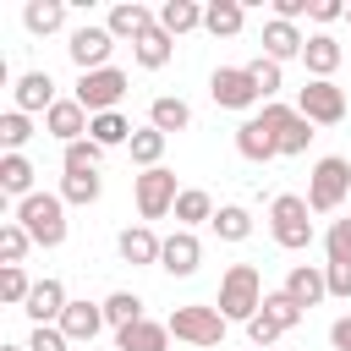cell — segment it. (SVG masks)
I'll list each match as a JSON object with an SVG mask.
<instances>
[{
  "label": "cell",
  "mask_w": 351,
  "mask_h": 351,
  "mask_svg": "<svg viewBox=\"0 0 351 351\" xmlns=\"http://www.w3.org/2000/svg\"><path fill=\"white\" fill-rule=\"evenodd\" d=\"M302 44H307V33L296 27V22H280V16H269L263 22V55L269 60H302Z\"/></svg>",
  "instance_id": "19"
},
{
  "label": "cell",
  "mask_w": 351,
  "mask_h": 351,
  "mask_svg": "<svg viewBox=\"0 0 351 351\" xmlns=\"http://www.w3.org/2000/svg\"><path fill=\"white\" fill-rule=\"evenodd\" d=\"M346 192H351V159L324 154V159L313 165V176H307V208H313V214H335V208L346 203Z\"/></svg>",
  "instance_id": "5"
},
{
  "label": "cell",
  "mask_w": 351,
  "mask_h": 351,
  "mask_svg": "<svg viewBox=\"0 0 351 351\" xmlns=\"http://www.w3.org/2000/svg\"><path fill=\"white\" fill-rule=\"evenodd\" d=\"M170 55H176V38H170L165 27H154V33H143V38L132 44V60H137L143 71H159V66H170Z\"/></svg>",
  "instance_id": "28"
},
{
  "label": "cell",
  "mask_w": 351,
  "mask_h": 351,
  "mask_svg": "<svg viewBox=\"0 0 351 351\" xmlns=\"http://www.w3.org/2000/svg\"><path fill=\"white\" fill-rule=\"evenodd\" d=\"M27 252H33V236H27L16 219H5V225H0V269H16Z\"/></svg>",
  "instance_id": "36"
},
{
  "label": "cell",
  "mask_w": 351,
  "mask_h": 351,
  "mask_svg": "<svg viewBox=\"0 0 351 351\" xmlns=\"http://www.w3.org/2000/svg\"><path fill=\"white\" fill-rule=\"evenodd\" d=\"M214 236H219V241H247V236H252V214H247L241 203H219V214H214Z\"/></svg>",
  "instance_id": "34"
},
{
  "label": "cell",
  "mask_w": 351,
  "mask_h": 351,
  "mask_svg": "<svg viewBox=\"0 0 351 351\" xmlns=\"http://www.w3.org/2000/svg\"><path fill=\"white\" fill-rule=\"evenodd\" d=\"M99 192H104V176H99V170H66V176H60V197H66V208H71V203L88 208V203H99Z\"/></svg>",
  "instance_id": "29"
},
{
  "label": "cell",
  "mask_w": 351,
  "mask_h": 351,
  "mask_svg": "<svg viewBox=\"0 0 351 351\" xmlns=\"http://www.w3.org/2000/svg\"><path fill=\"white\" fill-rule=\"evenodd\" d=\"M115 351H170V324L137 318V324L115 329Z\"/></svg>",
  "instance_id": "21"
},
{
  "label": "cell",
  "mask_w": 351,
  "mask_h": 351,
  "mask_svg": "<svg viewBox=\"0 0 351 351\" xmlns=\"http://www.w3.org/2000/svg\"><path fill=\"white\" fill-rule=\"evenodd\" d=\"M66 307H71L66 285L44 274V280H33V296H27V307H22V313H27V318H33V329H38V324H60V313H66Z\"/></svg>",
  "instance_id": "16"
},
{
  "label": "cell",
  "mask_w": 351,
  "mask_h": 351,
  "mask_svg": "<svg viewBox=\"0 0 351 351\" xmlns=\"http://www.w3.org/2000/svg\"><path fill=\"white\" fill-rule=\"evenodd\" d=\"M274 16H280V22H296V16H313V0H274Z\"/></svg>",
  "instance_id": "46"
},
{
  "label": "cell",
  "mask_w": 351,
  "mask_h": 351,
  "mask_svg": "<svg viewBox=\"0 0 351 351\" xmlns=\"http://www.w3.org/2000/svg\"><path fill=\"white\" fill-rule=\"evenodd\" d=\"M99 165H104V148H99L93 137H82V143L60 148V170H99Z\"/></svg>",
  "instance_id": "40"
},
{
  "label": "cell",
  "mask_w": 351,
  "mask_h": 351,
  "mask_svg": "<svg viewBox=\"0 0 351 351\" xmlns=\"http://www.w3.org/2000/svg\"><path fill=\"white\" fill-rule=\"evenodd\" d=\"M0 192L16 197V203L38 192V186H33V159H27V154H0Z\"/></svg>",
  "instance_id": "26"
},
{
  "label": "cell",
  "mask_w": 351,
  "mask_h": 351,
  "mask_svg": "<svg viewBox=\"0 0 351 351\" xmlns=\"http://www.w3.org/2000/svg\"><path fill=\"white\" fill-rule=\"evenodd\" d=\"M296 110L313 121V126H340L346 121V88L340 82H302L296 88Z\"/></svg>",
  "instance_id": "7"
},
{
  "label": "cell",
  "mask_w": 351,
  "mask_h": 351,
  "mask_svg": "<svg viewBox=\"0 0 351 351\" xmlns=\"http://www.w3.org/2000/svg\"><path fill=\"white\" fill-rule=\"evenodd\" d=\"M115 247H121V258L132 263V269H148V263H159V236L148 230V225H126L121 236H115Z\"/></svg>",
  "instance_id": "23"
},
{
  "label": "cell",
  "mask_w": 351,
  "mask_h": 351,
  "mask_svg": "<svg viewBox=\"0 0 351 351\" xmlns=\"http://www.w3.org/2000/svg\"><path fill=\"white\" fill-rule=\"evenodd\" d=\"M208 93H214L219 110H252V104H263V93H258V82H252L247 66H219L208 77Z\"/></svg>",
  "instance_id": "9"
},
{
  "label": "cell",
  "mask_w": 351,
  "mask_h": 351,
  "mask_svg": "<svg viewBox=\"0 0 351 351\" xmlns=\"http://www.w3.org/2000/svg\"><path fill=\"white\" fill-rule=\"evenodd\" d=\"M143 318V296L137 291H110L104 296V324L110 329H126V324H137Z\"/></svg>",
  "instance_id": "35"
},
{
  "label": "cell",
  "mask_w": 351,
  "mask_h": 351,
  "mask_svg": "<svg viewBox=\"0 0 351 351\" xmlns=\"http://www.w3.org/2000/svg\"><path fill=\"white\" fill-rule=\"evenodd\" d=\"M22 27H27L33 38L60 33V27H66V0H27V5H22Z\"/></svg>",
  "instance_id": "24"
},
{
  "label": "cell",
  "mask_w": 351,
  "mask_h": 351,
  "mask_svg": "<svg viewBox=\"0 0 351 351\" xmlns=\"http://www.w3.org/2000/svg\"><path fill=\"white\" fill-rule=\"evenodd\" d=\"M33 137V115H22V110H5L0 115V143H5V154H22V143Z\"/></svg>",
  "instance_id": "39"
},
{
  "label": "cell",
  "mask_w": 351,
  "mask_h": 351,
  "mask_svg": "<svg viewBox=\"0 0 351 351\" xmlns=\"http://www.w3.org/2000/svg\"><path fill=\"white\" fill-rule=\"evenodd\" d=\"M132 132H137V126H132L121 110H110V115H93V126H88V137H93L99 148H126V143H132Z\"/></svg>",
  "instance_id": "33"
},
{
  "label": "cell",
  "mask_w": 351,
  "mask_h": 351,
  "mask_svg": "<svg viewBox=\"0 0 351 351\" xmlns=\"http://www.w3.org/2000/svg\"><path fill=\"white\" fill-rule=\"evenodd\" d=\"M346 230H351V219H346Z\"/></svg>",
  "instance_id": "51"
},
{
  "label": "cell",
  "mask_w": 351,
  "mask_h": 351,
  "mask_svg": "<svg viewBox=\"0 0 351 351\" xmlns=\"http://www.w3.org/2000/svg\"><path fill=\"white\" fill-rule=\"evenodd\" d=\"M159 27H165L170 38H181V33L203 27V5H197V0H165V5H159Z\"/></svg>",
  "instance_id": "30"
},
{
  "label": "cell",
  "mask_w": 351,
  "mask_h": 351,
  "mask_svg": "<svg viewBox=\"0 0 351 351\" xmlns=\"http://www.w3.org/2000/svg\"><path fill=\"white\" fill-rule=\"evenodd\" d=\"M236 154H241V159H252V165H269V159H280V148H274V132H269L258 115L236 126Z\"/></svg>",
  "instance_id": "22"
},
{
  "label": "cell",
  "mask_w": 351,
  "mask_h": 351,
  "mask_svg": "<svg viewBox=\"0 0 351 351\" xmlns=\"http://www.w3.org/2000/svg\"><path fill=\"white\" fill-rule=\"evenodd\" d=\"M346 22H351V5H346Z\"/></svg>",
  "instance_id": "50"
},
{
  "label": "cell",
  "mask_w": 351,
  "mask_h": 351,
  "mask_svg": "<svg viewBox=\"0 0 351 351\" xmlns=\"http://www.w3.org/2000/svg\"><path fill=\"white\" fill-rule=\"evenodd\" d=\"M258 313H263V318H269V324H274V329H280V335H285V329H296V324H302V307H296V302H291V296H285V291H269V296H263V307H258Z\"/></svg>",
  "instance_id": "37"
},
{
  "label": "cell",
  "mask_w": 351,
  "mask_h": 351,
  "mask_svg": "<svg viewBox=\"0 0 351 351\" xmlns=\"http://www.w3.org/2000/svg\"><path fill=\"white\" fill-rule=\"evenodd\" d=\"M247 340H252V346H274V340H280V329H274V324H269V318L258 313V318L247 324Z\"/></svg>",
  "instance_id": "45"
},
{
  "label": "cell",
  "mask_w": 351,
  "mask_h": 351,
  "mask_svg": "<svg viewBox=\"0 0 351 351\" xmlns=\"http://www.w3.org/2000/svg\"><path fill=\"white\" fill-rule=\"evenodd\" d=\"M99 329H104V302H88V296H71V307L60 313V335L71 340V346H93L99 340Z\"/></svg>",
  "instance_id": "13"
},
{
  "label": "cell",
  "mask_w": 351,
  "mask_h": 351,
  "mask_svg": "<svg viewBox=\"0 0 351 351\" xmlns=\"http://www.w3.org/2000/svg\"><path fill=\"white\" fill-rule=\"evenodd\" d=\"M263 296H269V291H263V274H258L252 263H230L225 280H219V302H214V307H219L230 324H252L258 307H263Z\"/></svg>",
  "instance_id": "1"
},
{
  "label": "cell",
  "mask_w": 351,
  "mask_h": 351,
  "mask_svg": "<svg viewBox=\"0 0 351 351\" xmlns=\"http://www.w3.org/2000/svg\"><path fill=\"white\" fill-rule=\"evenodd\" d=\"M16 225L33 236V247H60L66 241V197L60 192H33L16 203Z\"/></svg>",
  "instance_id": "2"
},
{
  "label": "cell",
  "mask_w": 351,
  "mask_h": 351,
  "mask_svg": "<svg viewBox=\"0 0 351 351\" xmlns=\"http://www.w3.org/2000/svg\"><path fill=\"white\" fill-rule=\"evenodd\" d=\"M0 351H27V346H0Z\"/></svg>",
  "instance_id": "49"
},
{
  "label": "cell",
  "mask_w": 351,
  "mask_h": 351,
  "mask_svg": "<svg viewBox=\"0 0 351 351\" xmlns=\"http://www.w3.org/2000/svg\"><path fill=\"white\" fill-rule=\"evenodd\" d=\"M115 38H143V33H154L159 27V11H148V5H137V0H121V5H110V22H104Z\"/></svg>",
  "instance_id": "18"
},
{
  "label": "cell",
  "mask_w": 351,
  "mask_h": 351,
  "mask_svg": "<svg viewBox=\"0 0 351 351\" xmlns=\"http://www.w3.org/2000/svg\"><path fill=\"white\" fill-rule=\"evenodd\" d=\"M203 27H208L214 38H236V33L247 27V5H241V0H208V5H203Z\"/></svg>",
  "instance_id": "25"
},
{
  "label": "cell",
  "mask_w": 351,
  "mask_h": 351,
  "mask_svg": "<svg viewBox=\"0 0 351 351\" xmlns=\"http://www.w3.org/2000/svg\"><path fill=\"white\" fill-rule=\"evenodd\" d=\"M27 296H33L27 269H22V263H16V269H0V302H5V307H27Z\"/></svg>",
  "instance_id": "41"
},
{
  "label": "cell",
  "mask_w": 351,
  "mask_h": 351,
  "mask_svg": "<svg viewBox=\"0 0 351 351\" xmlns=\"http://www.w3.org/2000/svg\"><path fill=\"white\" fill-rule=\"evenodd\" d=\"M176 197H181V186H176V170H143L137 176V214L143 219H165V214H176Z\"/></svg>",
  "instance_id": "10"
},
{
  "label": "cell",
  "mask_w": 351,
  "mask_h": 351,
  "mask_svg": "<svg viewBox=\"0 0 351 351\" xmlns=\"http://www.w3.org/2000/svg\"><path fill=\"white\" fill-rule=\"evenodd\" d=\"M55 104H60V99H55L49 71H22V77H16V110H22V115H38V110L49 115Z\"/></svg>",
  "instance_id": "20"
},
{
  "label": "cell",
  "mask_w": 351,
  "mask_h": 351,
  "mask_svg": "<svg viewBox=\"0 0 351 351\" xmlns=\"http://www.w3.org/2000/svg\"><path fill=\"white\" fill-rule=\"evenodd\" d=\"M340 60H346V49H340L329 33H307V44H302V66H307L313 82H335Z\"/></svg>",
  "instance_id": "15"
},
{
  "label": "cell",
  "mask_w": 351,
  "mask_h": 351,
  "mask_svg": "<svg viewBox=\"0 0 351 351\" xmlns=\"http://www.w3.org/2000/svg\"><path fill=\"white\" fill-rule=\"evenodd\" d=\"M71 340L60 335V324H38L33 335H27V351H66Z\"/></svg>",
  "instance_id": "43"
},
{
  "label": "cell",
  "mask_w": 351,
  "mask_h": 351,
  "mask_svg": "<svg viewBox=\"0 0 351 351\" xmlns=\"http://www.w3.org/2000/svg\"><path fill=\"white\" fill-rule=\"evenodd\" d=\"M269 236L285 247V252H307L313 247V208H307V197H296V192H280L274 203H269Z\"/></svg>",
  "instance_id": "3"
},
{
  "label": "cell",
  "mask_w": 351,
  "mask_h": 351,
  "mask_svg": "<svg viewBox=\"0 0 351 351\" xmlns=\"http://www.w3.org/2000/svg\"><path fill=\"white\" fill-rule=\"evenodd\" d=\"M165 132L159 126H137L132 132V143H126V154H132V165H143V170H159V159H165Z\"/></svg>",
  "instance_id": "31"
},
{
  "label": "cell",
  "mask_w": 351,
  "mask_h": 351,
  "mask_svg": "<svg viewBox=\"0 0 351 351\" xmlns=\"http://www.w3.org/2000/svg\"><path fill=\"white\" fill-rule=\"evenodd\" d=\"M324 280H329V296H351V263H324Z\"/></svg>",
  "instance_id": "44"
},
{
  "label": "cell",
  "mask_w": 351,
  "mask_h": 351,
  "mask_svg": "<svg viewBox=\"0 0 351 351\" xmlns=\"http://www.w3.org/2000/svg\"><path fill=\"white\" fill-rule=\"evenodd\" d=\"M280 291L307 313V307H318V302L329 296V280H324V269H318V263H296V269L285 274V285H280Z\"/></svg>",
  "instance_id": "17"
},
{
  "label": "cell",
  "mask_w": 351,
  "mask_h": 351,
  "mask_svg": "<svg viewBox=\"0 0 351 351\" xmlns=\"http://www.w3.org/2000/svg\"><path fill=\"white\" fill-rule=\"evenodd\" d=\"M324 252H329V263H351V230H346V219H335V225H329Z\"/></svg>",
  "instance_id": "42"
},
{
  "label": "cell",
  "mask_w": 351,
  "mask_h": 351,
  "mask_svg": "<svg viewBox=\"0 0 351 351\" xmlns=\"http://www.w3.org/2000/svg\"><path fill=\"white\" fill-rule=\"evenodd\" d=\"M247 71H252V82H258V93H263V104H274V93L285 88V77H280V60H269V55H258V60H247Z\"/></svg>",
  "instance_id": "38"
},
{
  "label": "cell",
  "mask_w": 351,
  "mask_h": 351,
  "mask_svg": "<svg viewBox=\"0 0 351 351\" xmlns=\"http://www.w3.org/2000/svg\"><path fill=\"white\" fill-rule=\"evenodd\" d=\"M214 214H219V208H214V197H208L203 186H181V197H176V219H181V230H192V225H203V219L214 225Z\"/></svg>",
  "instance_id": "32"
},
{
  "label": "cell",
  "mask_w": 351,
  "mask_h": 351,
  "mask_svg": "<svg viewBox=\"0 0 351 351\" xmlns=\"http://www.w3.org/2000/svg\"><path fill=\"white\" fill-rule=\"evenodd\" d=\"M165 324H170V335H176V340H186V346H203V351H208V346H225V324H230V318H225L219 307H208V302H186V307H176Z\"/></svg>",
  "instance_id": "4"
},
{
  "label": "cell",
  "mask_w": 351,
  "mask_h": 351,
  "mask_svg": "<svg viewBox=\"0 0 351 351\" xmlns=\"http://www.w3.org/2000/svg\"><path fill=\"white\" fill-rule=\"evenodd\" d=\"M110 49H115V33L99 27V22H82V27L71 33V44H66V55H71L77 71H104V66H110Z\"/></svg>",
  "instance_id": "11"
},
{
  "label": "cell",
  "mask_w": 351,
  "mask_h": 351,
  "mask_svg": "<svg viewBox=\"0 0 351 351\" xmlns=\"http://www.w3.org/2000/svg\"><path fill=\"white\" fill-rule=\"evenodd\" d=\"M88 126H93V115H88V110H82L77 99H60V104H55V110L44 115V132H49V137H55L60 148L82 143V137H88Z\"/></svg>",
  "instance_id": "14"
},
{
  "label": "cell",
  "mask_w": 351,
  "mask_h": 351,
  "mask_svg": "<svg viewBox=\"0 0 351 351\" xmlns=\"http://www.w3.org/2000/svg\"><path fill=\"white\" fill-rule=\"evenodd\" d=\"M197 263H203V241H197L192 230H176V236H165V247H159V269H165L170 280H186V274H197Z\"/></svg>",
  "instance_id": "12"
},
{
  "label": "cell",
  "mask_w": 351,
  "mask_h": 351,
  "mask_svg": "<svg viewBox=\"0 0 351 351\" xmlns=\"http://www.w3.org/2000/svg\"><path fill=\"white\" fill-rule=\"evenodd\" d=\"M148 126H159L165 137H170V132H186V126H192V104L176 99V93H159V99L148 104Z\"/></svg>",
  "instance_id": "27"
},
{
  "label": "cell",
  "mask_w": 351,
  "mask_h": 351,
  "mask_svg": "<svg viewBox=\"0 0 351 351\" xmlns=\"http://www.w3.org/2000/svg\"><path fill=\"white\" fill-rule=\"evenodd\" d=\"M340 16H346V5H340V0H313V22H324V27H329V22H340Z\"/></svg>",
  "instance_id": "47"
},
{
  "label": "cell",
  "mask_w": 351,
  "mask_h": 351,
  "mask_svg": "<svg viewBox=\"0 0 351 351\" xmlns=\"http://www.w3.org/2000/svg\"><path fill=\"white\" fill-rule=\"evenodd\" d=\"M71 99H77L88 115H110V110L126 99V71H121V66H104V71H82Z\"/></svg>",
  "instance_id": "6"
},
{
  "label": "cell",
  "mask_w": 351,
  "mask_h": 351,
  "mask_svg": "<svg viewBox=\"0 0 351 351\" xmlns=\"http://www.w3.org/2000/svg\"><path fill=\"white\" fill-rule=\"evenodd\" d=\"M269 132H274V148L291 159V154H307V143H313V121L302 115V110H291V104H263V115H258Z\"/></svg>",
  "instance_id": "8"
},
{
  "label": "cell",
  "mask_w": 351,
  "mask_h": 351,
  "mask_svg": "<svg viewBox=\"0 0 351 351\" xmlns=\"http://www.w3.org/2000/svg\"><path fill=\"white\" fill-rule=\"evenodd\" d=\"M329 346L335 351H351V318H335L329 324Z\"/></svg>",
  "instance_id": "48"
}]
</instances>
